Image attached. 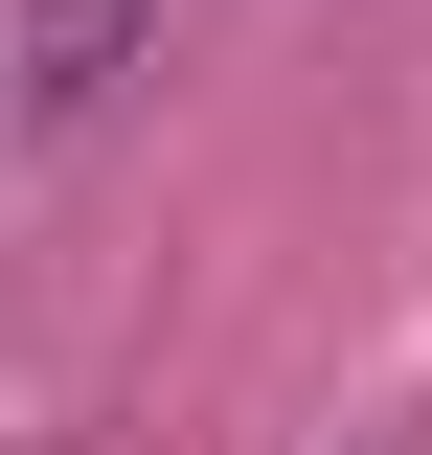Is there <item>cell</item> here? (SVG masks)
Masks as SVG:
<instances>
[{
	"instance_id": "obj_1",
	"label": "cell",
	"mask_w": 432,
	"mask_h": 455,
	"mask_svg": "<svg viewBox=\"0 0 432 455\" xmlns=\"http://www.w3.org/2000/svg\"><path fill=\"white\" fill-rule=\"evenodd\" d=\"M137 46H160V0H0V114L23 137H92L137 92Z\"/></svg>"
}]
</instances>
